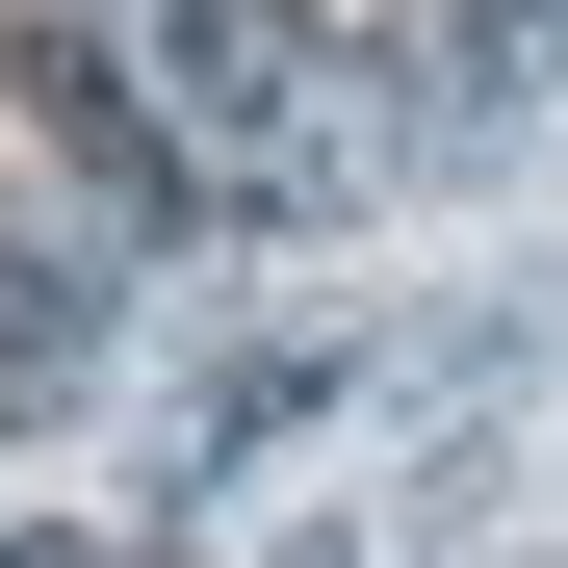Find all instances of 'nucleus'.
<instances>
[{"instance_id":"f03ea898","label":"nucleus","mask_w":568,"mask_h":568,"mask_svg":"<svg viewBox=\"0 0 568 568\" xmlns=\"http://www.w3.org/2000/svg\"><path fill=\"white\" fill-rule=\"evenodd\" d=\"M78 388H104V284H78V258H27V284H0V439H27V414H78Z\"/></svg>"},{"instance_id":"f257e3e1","label":"nucleus","mask_w":568,"mask_h":568,"mask_svg":"<svg viewBox=\"0 0 568 568\" xmlns=\"http://www.w3.org/2000/svg\"><path fill=\"white\" fill-rule=\"evenodd\" d=\"M542 52H568V0H414V104H439V130H491Z\"/></svg>"},{"instance_id":"7ed1b4c3","label":"nucleus","mask_w":568,"mask_h":568,"mask_svg":"<svg viewBox=\"0 0 568 568\" xmlns=\"http://www.w3.org/2000/svg\"><path fill=\"white\" fill-rule=\"evenodd\" d=\"M0 568H155V542H0Z\"/></svg>"}]
</instances>
